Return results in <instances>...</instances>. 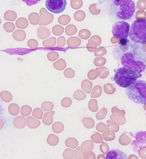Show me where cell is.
I'll list each match as a JSON object with an SVG mask.
<instances>
[{"label": "cell", "mask_w": 146, "mask_h": 159, "mask_svg": "<svg viewBox=\"0 0 146 159\" xmlns=\"http://www.w3.org/2000/svg\"><path fill=\"white\" fill-rule=\"evenodd\" d=\"M121 64L124 67L142 73L146 70V51L140 45L133 46L124 52L121 58Z\"/></svg>", "instance_id": "6da1fadb"}, {"label": "cell", "mask_w": 146, "mask_h": 159, "mask_svg": "<svg viewBox=\"0 0 146 159\" xmlns=\"http://www.w3.org/2000/svg\"><path fill=\"white\" fill-rule=\"evenodd\" d=\"M107 11L117 19L128 20L135 11V4L132 0H110L105 1Z\"/></svg>", "instance_id": "7a4b0ae2"}, {"label": "cell", "mask_w": 146, "mask_h": 159, "mask_svg": "<svg viewBox=\"0 0 146 159\" xmlns=\"http://www.w3.org/2000/svg\"><path fill=\"white\" fill-rule=\"evenodd\" d=\"M115 75L112 80L120 87L127 88L142 77L141 73H138L125 67H121L114 70Z\"/></svg>", "instance_id": "3957f363"}, {"label": "cell", "mask_w": 146, "mask_h": 159, "mask_svg": "<svg viewBox=\"0 0 146 159\" xmlns=\"http://www.w3.org/2000/svg\"><path fill=\"white\" fill-rule=\"evenodd\" d=\"M125 93L127 97L135 103L146 104V81L137 80L127 88Z\"/></svg>", "instance_id": "277c9868"}, {"label": "cell", "mask_w": 146, "mask_h": 159, "mask_svg": "<svg viewBox=\"0 0 146 159\" xmlns=\"http://www.w3.org/2000/svg\"><path fill=\"white\" fill-rule=\"evenodd\" d=\"M129 37L131 41L135 43H146V19L135 20L131 25Z\"/></svg>", "instance_id": "5b68a950"}, {"label": "cell", "mask_w": 146, "mask_h": 159, "mask_svg": "<svg viewBox=\"0 0 146 159\" xmlns=\"http://www.w3.org/2000/svg\"><path fill=\"white\" fill-rule=\"evenodd\" d=\"M130 25L127 22L120 20L114 24L112 29L113 36L116 39H126L129 35Z\"/></svg>", "instance_id": "8992f818"}, {"label": "cell", "mask_w": 146, "mask_h": 159, "mask_svg": "<svg viewBox=\"0 0 146 159\" xmlns=\"http://www.w3.org/2000/svg\"><path fill=\"white\" fill-rule=\"evenodd\" d=\"M135 140L131 144L132 150L136 153L139 152L146 148V131H140L132 134H131Z\"/></svg>", "instance_id": "52a82bcc"}, {"label": "cell", "mask_w": 146, "mask_h": 159, "mask_svg": "<svg viewBox=\"0 0 146 159\" xmlns=\"http://www.w3.org/2000/svg\"><path fill=\"white\" fill-rule=\"evenodd\" d=\"M46 8L52 13L59 14L64 11L66 8V0H47L46 1Z\"/></svg>", "instance_id": "ba28073f"}, {"label": "cell", "mask_w": 146, "mask_h": 159, "mask_svg": "<svg viewBox=\"0 0 146 159\" xmlns=\"http://www.w3.org/2000/svg\"><path fill=\"white\" fill-rule=\"evenodd\" d=\"M40 14L41 15L40 26L48 25L53 21L54 18L53 15L49 13L45 8H41L40 10Z\"/></svg>", "instance_id": "9c48e42d"}, {"label": "cell", "mask_w": 146, "mask_h": 159, "mask_svg": "<svg viewBox=\"0 0 146 159\" xmlns=\"http://www.w3.org/2000/svg\"><path fill=\"white\" fill-rule=\"evenodd\" d=\"M105 158L107 159H127V155L121 150L114 149L110 151L106 154Z\"/></svg>", "instance_id": "30bf717a"}, {"label": "cell", "mask_w": 146, "mask_h": 159, "mask_svg": "<svg viewBox=\"0 0 146 159\" xmlns=\"http://www.w3.org/2000/svg\"><path fill=\"white\" fill-rule=\"evenodd\" d=\"M13 125L18 129H22L25 127L27 124L26 118L24 116H16L13 121Z\"/></svg>", "instance_id": "8fae6325"}, {"label": "cell", "mask_w": 146, "mask_h": 159, "mask_svg": "<svg viewBox=\"0 0 146 159\" xmlns=\"http://www.w3.org/2000/svg\"><path fill=\"white\" fill-rule=\"evenodd\" d=\"M38 37L41 40H44L49 37L51 35L49 29L45 27H39L37 29Z\"/></svg>", "instance_id": "7c38bea8"}, {"label": "cell", "mask_w": 146, "mask_h": 159, "mask_svg": "<svg viewBox=\"0 0 146 159\" xmlns=\"http://www.w3.org/2000/svg\"><path fill=\"white\" fill-rule=\"evenodd\" d=\"M54 114V111H50L45 113L42 119L44 124L47 126L51 125L53 122V116Z\"/></svg>", "instance_id": "4fadbf2b"}, {"label": "cell", "mask_w": 146, "mask_h": 159, "mask_svg": "<svg viewBox=\"0 0 146 159\" xmlns=\"http://www.w3.org/2000/svg\"><path fill=\"white\" fill-rule=\"evenodd\" d=\"M27 125L30 129H36L41 125V122L38 120L36 119L32 116H29L27 118Z\"/></svg>", "instance_id": "5bb4252c"}, {"label": "cell", "mask_w": 146, "mask_h": 159, "mask_svg": "<svg viewBox=\"0 0 146 159\" xmlns=\"http://www.w3.org/2000/svg\"><path fill=\"white\" fill-rule=\"evenodd\" d=\"M12 35L13 39L18 41H24L26 37V33L24 30H16Z\"/></svg>", "instance_id": "9a60e30c"}, {"label": "cell", "mask_w": 146, "mask_h": 159, "mask_svg": "<svg viewBox=\"0 0 146 159\" xmlns=\"http://www.w3.org/2000/svg\"><path fill=\"white\" fill-rule=\"evenodd\" d=\"M29 23L28 20L25 18H18L15 22L16 26L20 29H25L28 27Z\"/></svg>", "instance_id": "2e32d148"}, {"label": "cell", "mask_w": 146, "mask_h": 159, "mask_svg": "<svg viewBox=\"0 0 146 159\" xmlns=\"http://www.w3.org/2000/svg\"><path fill=\"white\" fill-rule=\"evenodd\" d=\"M47 143L52 146H55L59 142V138L55 134H51L48 136L47 139Z\"/></svg>", "instance_id": "e0dca14e"}, {"label": "cell", "mask_w": 146, "mask_h": 159, "mask_svg": "<svg viewBox=\"0 0 146 159\" xmlns=\"http://www.w3.org/2000/svg\"><path fill=\"white\" fill-rule=\"evenodd\" d=\"M29 21L32 25H37L40 24V17L38 13H32L29 15L28 16Z\"/></svg>", "instance_id": "ac0fdd59"}, {"label": "cell", "mask_w": 146, "mask_h": 159, "mask_svg": "<svg viewBox=\"0 0 146 159\" xmlns=\"http://www.w3.org/2000/svg\"><path fill=\"white\" fill-rule=\"evenodd\" d=\"M9 113L13 116H16L20 112V107L17 104L11 103L8 106Z\"/></svg>", "instance_id": "d6986e66"}, {"label": "cell", "mask_w": 146, "mask_h": 159, "mask_svg": "<svg viewBox=\"0 0 146 159\" xmlns=\"http://www.w3.org/2000/svg\"><path fill=\"white\" fill-rule=\"evenodd\" d=\"M5 19L8 21H14L17 18V14L14 11L8 10L5 13Z\"/></svg>", "instance_id": "ffe728a7"}, {"label": "cell", "mask_w": 146, "mask_h": 159, "mask_svg": "<svg viewBox=\"0 0 146 159\" xmlns=\"http://www.w3.org/2000/svg\"><path fill=\"white\" fill-rule=\"evenodd\" d=\"M1 98L2 101L5 102H9L13 99V95L10 92L3 90L1 93Z\"/></svg>", "instance_id": "44dd1931"}, {"label": "cell", "mask_w": 146, "mask_h": 159, "mask_svg": "<svg viewBox=\"0 0 146 159\" xmlns=\"http://www.w3.org/2000/svg\"><path fill=\"white\" fill-rule=\"evenodd\" d=\"M55 69L58 70H62L66 67V63L63 59L60 58L53 64Z\"/></svg>", "instance_id": "7402d4cb"}, {"label": "cell", "mask_w": 146, "mask_h": 159, "mask_svg": "<svg viewBox=\"0 0 146 159\" xmlns=\"http://www.w3.org/2000/svg\"><path fill=\"white\" fill-rule=\"evenodd\" d=\"M56 38L52 37L42 42V45L45 47L51 48L54 47L56 45Z\"/></svg>", "instance_id": "603a6c76"}, {"label": "cell", "mask_w": 146, "mask_h": 159, "mask_svg": "<svg viewBox=\"0 0 146 159\" xmlns=\"http://www.w3.org/2000/svg\"><path fill=\"white\" fill-rule=\"evenodd\" d=\"M64 125L60 122H56L54 123L52 126V129L54 133H60L64 130Z\"/></svg>", "instance_id": "cb8c5ba5"}, {"label": "cell", "mask_w": 146, "mask_h": 159, "mask_svg": "<svg viewBox=\"0 0 146 159\" xmlns=\"http://www.w3.org/2000/svg\"><path fill=\"white\" fill-rule=\"evenodd\" d=\"M32 111V108L30 106L28 105H24L22 106L20 113L22 116L24 117H27L30 116Z\"/></svg>", "instance_id": "d4e9b609"}, {"label": "cell", "mask_w": 146, "mask_h": 159, "mask_svg": "<svg viewBox=\"0 0 146 159\" xmlns=\"http://www.w3.org/2000/svg\"><path fill=\"white\" fill-rule=\"evenodd\" d=\"M41 108L45 112L50 111L54 108V105L50 101H45L41 105Z\"/></svg>", "instance_id": "484cf974"}, {"label": "cell", "mask_w": 146, "mask_h": 159, "mask_svg": "<svg viewBox=\"0 0 146 159\" xmlns=\"http://www.w3.org/2000/svg\"><path fill=\"white\" fill-rule=\"evenodd\" d=\"M64 31V28L61 25H57L53 27L52 29V33L56 36H59L63 34Z\"/></svg>", "instance_id": "4316f807"}, {"label": "cell", "mask_w": 146, "mask_h": 159, "mask_svg": "<svg viewBox=\"0 0 146 159\" xmlns=\"http://www.w3.org/2000/svg\"><path fill=\"white\" fill-rule=\"evenodd\" d=\"M43 111L38 107L34 109L32 113V116L39 120L42 119L43 116Z\"/></svg>", "instance_id": "83f0119b"}, {"label": "cell", "mask_w": 146, "mask_h": 159, "mask_svg": "<svg viewBox=\"0 0 146 159\" xmlns=\"http://www.w3.org/2000/svg\"><path fill=\"white\" fill-rule=\"evenodd\" d=\"M70 20V18L67 15H62L59 17L58 19V22L59 24L62 25H66L69 23Z\"/></svg>", "instance_id": "f1b7e54d"}, {"label": "cell", "mask_w": 146, "mask_h": 159, "mask_svg": "<svg viewBox=\"0 0 146 159\" xmlns=\"http://www.w3.org/2000/svg\"><path fill=\"white\" fill-rule=\"evenodd\" d=\"M47 57L49 60L50 61H54L59 58V53L58 52H55V51L50 52L47 54Z\"/></svg>", "instance_id": "f546056e"}, {"label": "cell", "mask_w": 146, "mask_h": 159, "mask_svg": "<svg viewBox=\"0 0 146 159\" xmlns=\"http://www.w3.org/2000/svg\"><path fill=\"white\" fill-rule=\"evenodd\" d=\"M3 28L7 33L12 32L15 29L14 24L13 23L9 22L5 23L3 25Z\"/></svg>", "instance_id": "4dcf8cb0"}, {"label": "cell", "mask_w": 146, "mask_h": 159, "mask_svg": "<svg viewBox=\"0 0 146 159\" xmlns=\"http://www.w3.org/2000/svg\"><path fill=\"white\" fill-rule=\"evenodd\" d=\"M28 46L30 48L35 49L38 46V41L35 39H31L29 40L27 43Z\"/></svg>", "instance_id": "1f68e13d"}, {"label": "cell", "mask_w": 146, "mask_h": 159, "mask_svg": "<svg viewBox=\"0 0 146 159\" xmlns=\"http://www.w3.org/2000/svg\"><path fill=\"white\" fill-rule=\"evenodd\" d=\"M65 45V38L64 36L59 37L58 38V43L57 46L59 48H62Z\"/></svg>", "instance_id": "d6a6232c"}, {"label": "cell", "mask_w": 146, "mask_h": 159, "mask_svg": "<svg viewBox=\"0 0 146 159\" xmlns=\"http://www.w3.org/2000/svg\"><path fill=\"white\" fill-rule=\"evenodd\" d=\"M71 103V101L69 98H64L61 101V105L63 107H69L70 106Z\"/></svg>", "instance_id": "836d02e7"}, {"label": "cell", "mask_w": 146, "mask_h": 159, "mask_svg": "<svg viewBox=\"0 0 146 159\" xmlns=\"http://www.w3.org/2000/svg\"><path fill=\"white\" fill-rule=\"evenodd\" d=\"M71 152V150H69V149H66L65 151L63 152V157L65 159L69 158H70V157H71L72 155Z\"/></svg>", "instance_id": "e575fe53"}, {"label": "cell", "mask_w": 146, "mask_h": 159, "mask_svg": "<svg viewBox=\"0 0 146 159\" xmlns=\"http://www.w3.org/2000/svg\"><path fill=\"white\" fill-rule=\"evenodd\" d=\"M73 71L71 70V69L70 68H68L64 72V75H65V77H67V78H71L73 77Z\"/></svg>", "instance_id": "d590c367"}, {"label": "cell", "mask_w": 146, "mask_h": 159, "mask_svg": "<svg viewBox=\"0 0 146 159\" xmlns=\"http://www.w3.org/2000/svg\"><path fill=\"white\" fill-rule=\"evenodd\" d=\"M127 41H129L128 39H120V43L123 46H125V45L127 44Z\"/></svg>", "instance_id": "8d00e7d4"}, {"label": "cell", "mask_w": 146, "mask_h": 159, "mask_svg": "<svg viewBox=\"0 0 146 159\" xmlns=\"http://www.w3.org/2000/svg\"><path fill=\"white\" fill-rule=\"evenodd\" d=\"M3 125H4V123H3V121L1 120V128H0L1 129L3 128Z\"/></svg>", "instance_id": "74e56055"}, {"label": "cell", "mask_w": 146, "mask_h": 159, "mask_svg": "<svg viewBox=\"0 0 146 159\" xmlns=\"http://www.w3.org/2000/svg\"></svg>", "instance_id": "f35d334b"}]
</instances>
